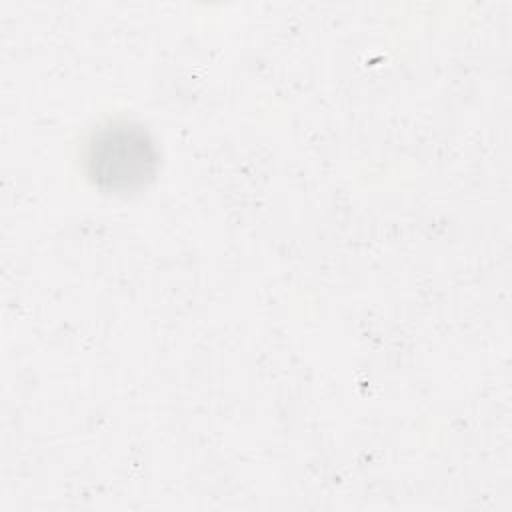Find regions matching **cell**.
<instances>
[{"instance_id":"1","label":"cell","mask_w":512,"mask_h":512,"mask_svg":"<svg viewBox=\"0 0 512 512\" xmlns=\"http://www.w3.org/2000/svg\"><path fill=\"white\" fill-rule=\"evenodd\" d=\"M158 168V150L140 126L112 122L92 134L86 146V170L94 184L108 192H130L144 186Z\"/></svg>"}]
</instances>
